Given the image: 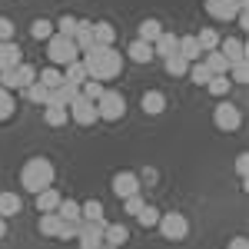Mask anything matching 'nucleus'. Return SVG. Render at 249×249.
I'll return each instance as SVG.
<instances>
[{
  "label": "nucleus",
  "instance_id": "2f4dec72",
  "mask_svg": "<svg viewBox=\"0 0 249 249\" xmlns=\"http://www.w3.org/2000/svg\"><path fill=\"white\" fill-rule=\"evenodd\" d=\"M43 120H47V126H63L70 113H67V107H43Z\"/></svg>",
  "mask_w": 249,
  "mask_h": 249
},
{
  "label": "nucleus",
  "instance_id": "aec40b11",
  "mask_svg": "<svg viewBox=\"0 0 249 249\" xmlns=\"http://www.w3.org/2000/svg\"><path fill=\"white\" fill-rule=\"evenodd\" d=\"M203 63H206V70H210L213 77H219V73L230 70V60L223 57L219 50H206V53H203Z\"/></svg>",
  "mask_w": 249,
  "mask_h": 249
},
{
  "label": "nucleus",
  "instance_id": "09e8293b",
  "mask_svg": "<svg viewBox=\"0 0 249 249\" xmlns=\"http://www.w3.org/2000/svg\"><path fill=\"white\" fill-rule=\"evenodd\" d=\"M230 249H249V239L246 236H236V239H230Z\"/></svg>",
  "mask_w": 249,
  "mask_h": 249
},
{
  "label": "nucleus",
  "instance_id": "473e14b6",
  "mask_svg": "<svg viewBox=\"0 0 249 249\" xmlns=\"http://www.w3.org/2000/svg\"><path fill=\"white\" fill-rule=\"evenodd\" d=\"M160 34H163V23H160V20H143V23H140V40H146V43H153L156 37H160Z\"/></svg>",
  "mask_w": 249,
  "mask_h": 249
},
{
  "label": "nucleus",
  "instance_id": "c85d7f7f",
  "mask_svg": "<svg viewBox=\"0 0 249 249\" xmlns=\"http://www.w3.org/2000/svg\"><path fill=\"white\" fill-rule=\"evenodd\" d=\"M37 80L47 87V90H57V87H63V73H60L57 67H43L37 73Z\"/></svg>",
  "mask_w": 249,
  "mask_h": 249
},
{
  "label": "nucleus",
  "instance_id": "9d476101",
  "mask_svg": "<svg viewBox=\"0 0 249 249\" xmlns=\"http://www.w3.org/2000/svg\"><path fill=\"white\" fill-rule=\"evenodd\" d=\"M110 190H113L116 199H126V196L140 193V176H136V173H130V170L116 173V176H113V183H110Z\"/></svg>",
  "mask_w": 249,
  "mask_h": 249
},
{
  "label": "nucleus",
  "instance_id": "8fccbe9b",
  "mask_svg": "<svg viewBox=\"0 0 249 249\" xmlns=\"http://www.w3.org/2000/svg\"><path fill=\"white\" fill-rule=\"evenodd\" d=\"M3 236H7V219L0 216V239H3Z\"/></svg>",
  "mask_w": 249,
  "mask_h": 249
},
{
  "label": "nucleus",
  "instance_id": "f704fd0d",
  "mask_svg": "<svg viewBox=\"0 0 249 249\" xmlns=\"http://www.w3.org/2000/svg\"><path fill=\"white\" fill-rule=\"evenodd\" d=\"M80 216L90 219V223L103 219V203H100V199H87V203H80Z\"/></svg>",
  "mask_w": 249,
  "mask_h": 249
},
{
  "label": "nucleus",
  "instance_id": "a18cd8bd",
  "mask_svg": "<svg viewBox=\"0 0 249 249\" xmlns=\"http://www.w3.org/2000/svg\"><path fill=\"white\" fill-rule=\"evenodd\" d=\"M0 87H3V90H17V67L0 70Z\"/></svg>",
  "mask_w": 249,
  "mask_h": 249
},
{
  "label": "nucleus",
  "instance_id": "4be33fe9",
  "mask_svg": "<svg viewBox=\"0 0 249 249\" xmlns=\"http://www.w3.org/2000/svg\"><path fill=\"white\" fill-rule=\"evenodd\" d=\"M93 43L113 47V43H116V30H113V23H107V20H96V23H93Z\"/></svg>",
  "mask_w": 249,
  "mask_h": 249
},
{
  "label": "nucleus",
  "instance_id": "ddd939ff",
  "mask_svg": "<svg viewBox=\"0 0 249 249\" xmlns=\"http://www.w3.org/2000/svg\"><path fill=\"white\" fill-rule=\"evenodd\" d=\"M223 57L230 60V63H236V60H246V43L239 37H226V40H219V47H216Z\"/></svg>",
  "mask_w": 249,
  "mask_h": 249
},
{
  "label": "nucleus",
  "instance_id": "7ed1b4c3",
  "mask_svg": "<svg viewBox=\"0 0 249 249\" xmlns=\"http://www.w3.org/2000/svg\"><path fill=\"white\" fill-rule=\"evenodd\" d=\"M47 57H50L53 67H67V63L80 60V50H77V43H73V37L53 34V37L47 40Z\"/></svg>",
  "mask_w": 249,
  "mask_h": 249
},
{
  "label": "nucleus",
  "instance_id": "393cba45",
  "mask_svg": "<svg viewBox=\"0 0 249 249\" xmlns=\"http://www.w3.org/2000/svg\"><path fill=\"white\" fill-rule=\"evenodd\" d=\"M20 210H23V203H20L17 193H0V216H3V219L17 216Z\"/></svg>",
  "mask_w": 249,
  "mask_h": 249
},
{
  "label": "nucleus",
  "instance_id": "1a4fd4ad",
  "mask_svg": "<svg viewBox=\"0 0 249 249\" xmlns=\"http://www.w3.org/2000/svg\"><path fill=\"white\" fill-rule=\"evenodd\" d=\"M103 226H107V219H96V223H90V219H83L80 223V249H103Z\"/></svg>",
  "mask_w": 249,
  "mask_h": 249
},
{
  "label": "nucleus",
  "instance_id": "ea45409f",
  "mask_svg": "<svg viewBox=\"0 0 249 249\" xmlns=\"http://www.w3.org/2000/svg\"><path fill=\"white\" fill-rule=\"evenodd\" d=\"M103 90H107V87H103L100 80H83V83H80V93L87 96V100H93V103L103 96Z\"/></svg>",
  "mask_w": 249,
  "mask_h": 249
},
{
  "label": "nucleus",
  "instance_id": "49530a36",
  "mask_svg": "<svg viewBox=\"0 0 249 249\" xmlns=\"http://www.w3.org/2000/svg\"><path fill=\"white\" fill-rule=\"evenodd\" d=\"M0 40H17V27L10 17H0Z\"/></svg>",
  "mask_w": 249,
  "mask_h": 249
},
{
  "label": "nucleus",
  "instance_id": "a211bd4d",
  "mask_svg": "<svg viewBox=\"0 0 249 249\" xmlns=\"http://www.w3.org/2000/svg\"><path fill=\"white\" fill-rule=\"evenodd\" d=\"M176 43H179V37H176V34H170V30H163V34L153 40V53L166 60L170 53H176Z\"/></svg>",
  "mask_w": 249,
  "mask_h": 249
},
{
  "label": "nucleus",
  "instance_id": "a19ab883",
  "mask_svg": "<svg viewBox=\"0 0 249 249\" xmlns=\"http://www.w3.org/2000/svg\"><path fill=\"white\" fill-rule=\"evenodd\" d=\"M10 116H14V96H10V90L0 87V123L10 120Z\"/></svg>",
  "mask_w": 249,
  "mask_h": 249
},
{
  "label": "nucleus",
  "instance_id": "a878e982",
  "mask_svg": "<svg viewBox=\"0 0 249 249\" xmlns=\"http://www.w3.org/2000/svg\"><path fill=\"white\" fill-rule=\"evenodd\" d=\"M53 34H57V27H53V23H50L47 17H40V20H34V23H30V37L40 40V43H47V40L53 37Z\"/></svg>",
  "mask_w": 249,
  "mask_h": 249
},
{
  "label": "nucleus",
  "instance_id": "c9c22d12",
  "mask_svg": "<svg viewBox=\"0 0 249 249\" xmlns=\"http://www.w3.org/2000/svg\"><path fill=\"white\" fill-rule=\"evenodd\" d=\"M226 77H230L232 83H246L249 80V60H236V63H230Z\"/></svg>",
  "mask_w": 249,
  "mask_h": 249
},
{
  "label": "nucleus",
  "instance_id": "423d86ee",
  "mask_svg": "<svg viewBox=\"0 0 249 249\" xmlns=\"http://www.w3.org/2000/svg\"><path fill=\"white\" fill-rule=\"evenodd\" d=\"M213 123H216L223 133H236L239 123H243V113H239V107H232L230 100H223V103H216V110H213Z\"/></svg>",
  "mask_w": 249,
  "mask_h": 249
},
{
  "label": "nucleus",
  "instance_id": "f257e3e1",
  "mask_svg": "<svg viewBox=\"0 0 249 249\" xmlns=\"http://www.w3.org/2000/svg\"><path fill=\"white\" fill-rule=\"evenodd\" d=\"M80 60H83V67H87V77L100 80V83L116 80L120 70H123V53H120L116 47H103V43H93L90 50H83Z\"/></svg>",
  "mask_w": 249,
  "mask_h": 249
},
{
  "label": "nucleus",
  "instance_id": "9b49d317",
  "mask_svg": "<svg viewBox=\"0 0 249 249\" xmlns=\"http://www.w3.org/2000/svg\"><path fill=\"white\" fill-rule=\"evenodd\" d=\"M126 239H130V230H126L123 223H107V226H103V246L107 249L126 246Z\"/></svg>",
  "mask_w": 249,
  "mask_h": 249
},
{
  "label": "nucleus",
  "instance_id": "c756f323",
  "mask_svg": "<svg viewBox=\"0 0 249 249\" xmlns=\"http://www.w3.org/2000/svg\"><path fill=\"white\" fill-rule=\"evenodd\" d=\"M193 37H196V43L203 47V53H206V50H216V47H219V40H223L213 27H203V30H199V34H193Z\"/></svg>",
  "mask_w": 249,
  "mask_h": 249
},
{
  "label": "nucleus",
  "instance_id": "5701e85b",
  "mask_svg": "<svg viewBox=\"0 0 249 249\" xmlns=\"http://www.w3.org/2000/svg\"><path fill=\"white\" fill-rule=\"evenodd\" d=\"M60 219L57 213H40V223H37V230H40V236H50V239H57V232H60Z\"/></svg>",
  "mask_w": 249,
  "mask_h": 249
},
{
  "label": "nucleus",
  "instance_id": "e433bc0d",
  "mask_svg": "<svg viewBox=\"0 0 249 249\" xmlns=\"http://www.w3.org/2000/svg\"><path fill=\"white\" fill-rule=\"evenodd\" d=\"M136 219H140V226H143V230H153L156 223H160V210H156V206H150V203H146V206H143V210L136 213Z\"/></svg>",
  "mask_w": 249,
  "mask_h": 249
},
{
  "label": "nucleus",
  "instance_id": "b1692460",
  "mask_svg": "<svg viewBox=\"0 0 249 249\" xmlns=\"http://www.w3.org/2000/svg\"><path fill=\"white\" fill-rule=\"evenodd\" d=\"M83 80H90V77H87V67H83V60H73V63H67L63 83H70V87H77V90H80V83H83Z\"/></svg>",
  "mask_w": 249,
  "mask_h": 249
},
{
  "label": "nucleus",
  "instance_id": "6e6552de",
  "mask_svg": "<svg viewBox=\"0 0 249 249\" xmlns=\"http://www.w3.org/2000/svg\"><path fill=\"white\" fill-rule=\"evenodd\" d=\"M249 0H206V14L213 20H219V23H230L236 20V14L246 7Z\"/></svg>",
  "mask_w": 249,
  "mask_h": 249
},
{
  "label": "nucleus",
  "instance_id": "4468645a",
  "mask_svg": "<svg viewBox=\"0 0 249 249\" xmlns=\"http://www.w3.org/2000/svg\"><path fill=\"white\" fill-rule=\"evenodd\" d=\"M140 107H143V113L146 116H160L166 110V93H160V90H146L143 100H140Z\"/></svg>",
  "mask_w": 249,
  "mask_h": 249
},
{
  "label": "nucleus",
  "instance_id": "dca6fc26",
  "mask_svg": "<svg viewBox=\"0 0 249 249\" xmlns=\"http://www.w3.org/2000/svg\"><path fill=\"white\" fill-rule=\"evenodd\" d=\"M73 43H77L80 53L93 47V20H77V30H73Z\"/></svg>",
  "mask_w": 249,
  "mask_h": 249
},
{
  "label": "nucleus",
  "instance_id": "2eb2a0df",
  "mask_svg": "<svg viewBox=\"0 0 249 249\" xmlns=\"http://www.w3.org/2000/svg\"><path fill=\"white\" fill-rule=\"evenodd\" d=\"M176 53L183 60H190V63H196V60H203V47L196 43L193 34H186V37H179V43H176Z\"/></svg>",
  "mask_w": 249,
  "mask_h": 249
},
{
  "label": "nucleus",
  "instance_id": "cd10ccee",
  "mask_svg": "<svg viewBox=\"0 0 249 249\" xmlns=\"http://www.w3.org/2000/svg\"><path fill=\"white\" fill-rule=\"evenodd\" d=\"M186 77H190L193 83H196V87H206V83L213 80V73L206 70V63H203V60H196V63H190V70H186Z\"/></svg>",
  "mask_w": 249,
  "mask_h": 249
},
{
  "label": "nucleus",
  "instance_id": "0eeeda50",
  "mask_svg": "<svg viewBox=\"0 0 249 249\" xmlns=\"http://www.w3.org/2000/svg\"><path fill=\"white\" fill-rule=\"evenodd\" d=\"M67 113L73 116V123H80V126H90V123L100 120V116H96V103H93V100H87L83 93H77L73 100H70Z\"/></svg>",
  "mask_w": 249,
  "mask_h": 249
},
{
  "label": "nucleus",
  "instance_id": "39448f33",
  "mask_svg": "<svg viewBox=\"0 0 249 249\" xmlns=\"http://www.w3.org/2000/svg\"><path fill=\"white\" fill-rule=\"evenodd\" d=\"M156 230L163 232V239H170V243H183L190 236V219L183 213H160Z\"/></svg>",
  "mask_w": 249,
  "mask_h": 249
},
{
  "label": "nucleus",
  "instance_id": "412c9836",
  "mask_svg": "<svg viewBox=\"0 0 249 249\" xmlns=\"http://www.w3.org/2000/svg\"><path fill=\"white\" fill-rule=\"evenodd\" d=\"M77 93H80L77 87L63 83V87H57V90H50V100H47V107H70V100H73Z\"/></svg>",
  "mask_w": 249,
  "mask_h": 249
},
{
  "label": "nucleus",
  "instance_id": "72a5a7b5",
  "mask_svg": "<svg viewBox=\"0 0 249 249\" xmlns=\"http://www.w3.org/2000/svg\"><path fill=\"white\" fill-rule=\"evenodd\" d=\"M34 80H37V67H30V63H17V90H27Z\"/></svg>",
  "mask_w": 249,
  "mask_h": 249
},
{
  "label": "nucleus",
  "instance_id": "f3484780",
  "mask_svg": "<svg viewBox=\"0 0 249 249\" xmlns=\"http://www.w3.org/2000/svg\"><path fill=\"white\" fill-rule=\"evenodd\" d=\"M126 57L133 60V63H150V60L156 57V53H153V43H146V40H140V37H136L133 43L126 47Z\"/></svg>",
  "mask_w": 249,
  "mask_h": 249
},
{
  "label": "nucleus",
  "instance_id": "de8ad7c7",
  "mask_svg": "<svg viewBox=\"0 0 249 249\" xmlns=\"http://www.w3.org/2000/svg\"><path fill=\"white\" fill-rule=\"evenodd\" d=\"M236 173H239V179H246V173H249V153L236 156Z\"/></svg>",
  "mask_w": 249,
  "mask_h": 249
},
{
  "label": "nucleus",
  "instance_id": "f8f14e48",
  "mask_svg": "<svg viewBox=\"0 0 249 249\" xmlns=\"http://www.w3.org/2000/svg\"><path fill=\"white\" fill-rule=\"evenodd\" d=\"M23 63V50H20L17 40H0V70H10Z\"/></svg>",
  "mask_w": 249,
  "mask_h": 249
},
{
  "label": "nucleus",
  "instance_id": "6ab92c4d",
  "mask_svg": "<svg viewBox=\"0 0 249 249\" xmlns=\"http://www.w3.org/2000/svg\"><path fill=\"white\" fill-rule=\"evenodd\" d=\"M60 199H63V196H60L53 186H47V190H40V193H37V210H40V213H57Z\"/></svg>",
  "mask_w": 249,
  "mask_h": 249
},
{
  "label": "nucleus",
  "instance_id": "f03ea898",
  "mask_svg": "<svg viewBox=\"0 0 249 249\" xmlns=\"http://www.w3.org/2000/svg\"><path fill=\"white\" fill-rule=\"evenodd\" d=\"M53 179H57V170H53V163L47 156H30L23 163V170H20V186L27 193H34V196L40 190H47V186H53Z\"/></svg>",
  "mask_w": 249,
  "mask_h": 249
},
{
  "label": "nucleus",
  "instance_id": "58836bf2",
  "mask_svg": "<svg viewBox=\"0 0 249 249\" xmlns=\"http://www.w3.org/2000/svg\"><path fill=\"white\" fill-rule=\"evenodd\" d=\"M230 87H232V80L226 77V73H219V77H213L210 83H206V90H210L213 96H226V93H230Z\"/></svg>",
  "mask_w": 249,
  "mask_h": 249
},
{
  "label": "nucleus",
  "instance_id": "20e7f679",
  "mask_svg": "<svg viewBox=\"0 0 249 249\" xmlns=\"http://www.w3.org/2000/svg\"><path fill=\"white\" fill-rule=\"evenodd\" d=\"M123 113H126V96L120 90H103V96L96 100V116L107 123H116V120H123Z\"/></svg>",
  "mask_w": 249,
  "mask_h": 249
},
{
  "label": "nucleus",
  "instance_id": "bb28decb",
  "mask_svg": "<svg viewBox=\"0 0 249 249\" xmlns=\"http://www.w3.org/2000/svg\"><path fill=\"white\" fill-rule=\"evenodd\" d=\"M57 216L63 219V223H80V219H83V216H80V203H77V199H60Z\"/></svg>",
  "mask_w": 249,
  "mask_h": 249
},
{
  "label": "nucleus",
  "instance_id": "7c9ffc66",
  "mask_svg": "<svg viewBox=\"0 0 249 249\" xmlns=\"http://www.w3.org/2000/svg\"><path fill=\"white\" fill-rule=\"evenodd\" d=\"M163 63H166V73L170 77H186V70H190V60H183L179 53H170Z\"/></svg>",
  "mask_w": 249,
  "mask_h": 249
},
{
  "label": "nucleus",
  "instance_id": "c03bdc74",
  "mask_svg": "<svg viewBox=\"0 0 249 249\" xmlns=\"http://www.w3.org/2000/svg\"><path fill=\"white\" fill-rule=\"evenodd\" d=\"M80 223H83V219H80ZM80 223H60L57 239H67V243H70V239H77V236H80Z\"/></svg>",
  "mask_w": 249,
  "mask_h": 249
},
{
  "label": "nucleus",
  "instance_id": "79ce46f5",
  "mask_svg": "<svg viewBox=\"0 0 249 249\" xmlns=\"http://www.w3.org/2000/svg\"><path fill=\"white\" fill-rule=\"evenodd\" d=\"M143 206H146V199H143L140 193H133V196H126V199H123V213H130V216H136Z\"/></svg>",
  "mask_w": 249,
  "mask_h": 249
},
{
  "label": "nucleus",
  "instance_id": "4c0bfd02",
  "mask_svg": "<svg viewBox=\"0 0 249 249\" xmlns=\"http://www.w3.org/2000/svg\"><path fill=\"white\" fill-rule=\"evenodd\" d=\"M23 93L30 96L34 103H40V107H47V100H50V90H47V87H43L40 80H34V83H30V87H27Z\"/></svg>",
  "mask_w": 249,
  "mask_h": 249
},
{
  "label": "nucleus",
  "instance_id": "37998d69",
  "mask_svg": "<svg viewBox=\"0 0 249 249\" xmlns=\"http://www.w3.org/2000/svg\"><path fill=\"white\" fill-rule=\"evenodd\" d=\"M53 27H57V34H63V37H73V30H77V17L67 14V17H60Z\"/></svg>",
  "mask_w": 249,
  "mask_h": 249
}]
</instances>
